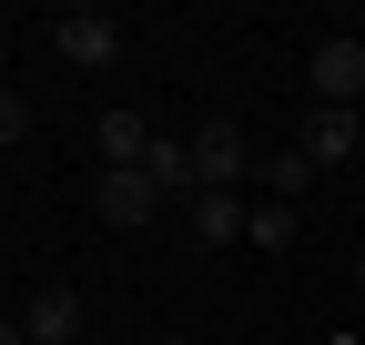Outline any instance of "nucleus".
Instances as JSON below:
<instances>
[{
  "label": "nucleus",
  "instance_id": "obj_3",
  "mask_svg": "<svg viewBox=\"0 0 365 345\" xmlns=\"http://www.w3.org/2000/svg\"><path fill=\"white\" fill-rule=\"evenodd\" d=\"M91 213H102L112 234H132V224H153V213H163V193L143 183V172H91Z\"/></svg>",
  "mask_w": 365,
  "mask_h": 345
},
{
  "label": "nucleus",
  "instance_id": "obj_12",
  "mask_svg": "<svg viewBox=\"0 0 365 345\" xmlns=\"http://www.w3.org/2000/svg\"><path fill=\"white\" fill-rule=\"evenodd\" d=\"M21 133H31V102H21V92H0V143H21Z\"/></svg>",
  "mask_w": 365,
  "mask_h": 345
},
{
  "label": "nucleus",
  "instance_id": "obj_9",
  "mask_svg": "<svg viewBox=\"0 0 365 345\" xmlns=\"http://www.w3.org/2000/svg\"><path fill=\"white\" fill-rule=\"evenodd\" d=\"M244 224H254V203H244V193H193V234H203V244H234Z\"/></svg>",
  "mask_w": 365,
  "mask_h": 345
},
{
  "label": "nucleus",
  "instance_id": "obj_11",
  "mask_svg": "<svg viewBox=\"0 0 365 345\" xmlns=\"http://www.w3.org/2000/svg\"><path fill=\"white\" fill-rule=\"evenodd\" d=\"M304 172H314L304 153H274V163H264V193H274V203H294V193H304Z\"/></svg>",
  "mask_w": 365,
  "mask_h": 345
},
{
  "label": "nucleus",
  "instance_id": "obj_1",
  "mask_svg": "<svg viewBox=\"0 0 365 345\" xmlns=\"http://www.w3.org/2000/svg\"><path fill=\"white\" fill-rule=\"evenodd\" d=\"M304 81H314V112H355L365 102V41L355 31H325L314 61H304Z\"/></svg>",
  "mask_w": 365,
  "mask_h": 345
},
{
  "label": "nucleus",
  "instance_id": "obj_6",
  "mask_svg": "<svg viewBox=\"0 0 365 345\" xmlns=\"http://www.w3.org/2000/svg\"><path fill=\"white\" fill-rule=\"evenodd\" d=\"M91 143H102V172H143L153 122H143V112H102V122H91Z\"/></svg>",
  "mask_w": 365,
  "mask_h": 345
},
{
  "label": "nucleus",
  "instance_id": "obj_2",
  "mask_svg": "<svg viewBox=\"0 0 365 345\" xmlns=\"http://www.w3.org/2000/svg\"><path fill=\"white\" fill-rule=\"evenodd\" d=\"M244 172H254L244 122H234V112H213L203 133H193V183H203V193H244Z\"/></svg>",
  "mask_w": 365,
  "mask_h": 345
},
{
  "label": "nucleus",
  "instance_id": "obj_10",
  "mask_svg": "<svg viewBox=\"0 0 365 345\" xmlns=\"http://www.w3.org/2000/svg\"><path fill=\"white\" fill-rule=\"evenodd\" d=\"M244 244L284 254V244H294V203H274V193H264V203H254V224H244Z\"/></svg>",
  "mask_w": 365,
  "mask_h": 345
},
{
  "label": "nucleus",
  "instance_id": "obj_7",
  "mask_svg": "<svg viewBox=\"0 0 365 345\" xmlns=\"http://www.w3.org/2000/svg\"><path fill=\"white\" fill-rule=\"evenodd\" d=\"M355 133H365L355 112H304V143H294V153H304V163H345V153H355Z\"/></svg>",
  "mask_w": 365,
  "mask_h": 345
},
{
  "label": "nucleus",
  "instance_id": "obj_4",
  "mask_svg": "<svg viewBox=\"0 0 365 345\" xmlns=\"http://www.w3.org/2000/svg\"><path fill=\"white\" fill-rule=\"evenodd\" d=\"M61 61L112 71V61H122V21H112V11H61Z\"/></svg>",
  "mask_w": 365,
  "mask_h": 345
},
{
  "label": "nucleus",
  "instance_id": "obj_5",
  "mask_svg": "<svg viewBox=\"0 0 365 345\" xmlns=\"http://www.w3.org/2000/svg\"><path fill=\"white\" fill-rule=\"evenodd\" d=\"M21 335H31V345H71V335H81V294H71V284H41L31 305H21Z\"/></svg>",
  "mask_w": 365,
  "mask_h": 345
},
{
  "label": "nucleus",
  "instance_id": "obj_8",
  "mask_svg": "<svg viewBox=\"0 0 365 345\" xmlns=\"http://www.w3.org/2000/svg\"><path fill=\"white\" fill-rule=\"evenodd\" d=\"M143 183H153V193H203V183H193V143L153 133V153H143Z\"/></svg>",
  "mask_w": 365,
  "mask_h": 345
},
{
  "label": "nucleus",
  "instance_id": "obj_13",
  "mask_svg": "<svg viewBox=\"0 0 365 345\" xmlns=\"http://www.w3.org/2000/svg\"><path fill=\"white\" fill-rule=\"evenodd\" d=\"M0 345H31V335H21V315H0Z\"/></svg>",
  "mask_w": 365,
  "mask_h": 345
},
{
  "label": "nucleus",
  "instance_id": "obj_16",
  "mask_svg": "<svg viewBox=\"0 0 365 345\" xmlns=\"http://www.w3.org/2000/svg\"><path fill=\"white\" fill-rule=\"evenodd\" d=\"M355 122H365V102H355Z\"/></svg>",
  "mask_w": 365,
  "mask_h": 345
},
{
  "label": "nucleus",
  "instance_id": "obj_15",
  "mask_svg": "<svg viewBox=\"0 0 365 345\" xmlns=\"http://www.w3.org/2000/svg\"><path fill=\"white\" fill-rule=\"evenodd\" d=\"M163 345H193V335H163Z\"/></svg>",
  "mask_w": 365,
  "mask_h": 345
},
{
  "label": "nucleus",
  "instance_id": "obj_14",
  "mask_svg": "<svg viewBox=\"0 0 365 345\" xmlns=\"http://www.w3.org/2000/svg\"><path fill=\"white\" fill-rule=\"evenodd\" d=\"M355 284H365V254H355Z\"/></svg>",
  "mask_w": 365,
  "mask_h": 345
}]
</instances>
